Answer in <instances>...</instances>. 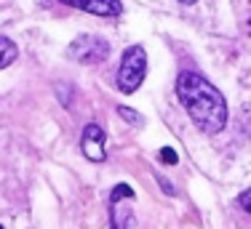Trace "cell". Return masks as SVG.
<instances>
[{
	"mask_svg": "<svg viewBox=\"0 0 251 229\" xmlns=\"http://www.w3.org/2000/svg\"><path fill=\"white\" fill-rule=\"evenodd\" d=\"M176 93L182 107L187 110L190 120L203 134H219L227 123V101L217 91V86L206 80L201 72H179Z\"/></svg>",
	"mask_w": 251,
	"mask_h": 229,
	"instance_id": "cell-1",
	"label": "cell"
},
{
	"mask_svg": "<svg viewBox=\"0 0 251 229\" xmlns=\"http://www.w3.org/2000/svg\"><path fill=\"white\" fill-rule=\"evenodd\" d=\"M147 72V51L142 46H131L123 51L121 69H118V88L123 93H134L142 86Z\"/></svg>",
	"mask_w": 251,
	"mask_h": 229,
	"instance_id": "cell-2",
	"label": "cell"
},
{
	"mask_svg": "<svg viewBox=\"0 0 251 229\" xmlns=\"http://www.w3.org/2000/svg\"><path fill=\"white\" fill-rule=\"evenodd\" d=\"M107 53H110V43L97 35H80L67 48V56L80 64H99L107 59Z\"/></svg>",
	"mask_w": 251,
	"mask_h": 229,
	"instance_id": "cell-3",
	"label": "cell"
},
{
	"mask_svg": "<svg viewBox=\"0 0 251 229\" xmlns=\"http://www.w3.org/2000/svg\"><path fill=\"white\" fill-rule=\"evenodd\" d=\"M80 147H83V155L91 162H101L107 158L104 155V131H101L97 123H88L86 128H83Z\"/></svg>",
	"mask_w": 251,
	"mask_h": 229,
	"instance_id": "cell-4",
	"label": "cell"
},
{
	"mask_svg": "<svg viewBox=\"0 0 251 229\" xmlns=\"http://www.w3.org/2000/svg\"><path fill=\"white\" fill-rule=\"evenodd\" d=\"M62 3L80 8L86 14H94V16H104V19H115V16L123 14L121 0H62Z\"/></svg>",
	"mask_w": 251,
	"mask_h": 229,
	"instance_id": "cell-5",
	"label": "cell"
},
{
	"mask_svg": "<svg viewBox=\"0 0 251 229\" xmlns=\"http://www.w3.org/2000/svg\"><path fill=\"white\" fill-rule=\"evenodd\" d=\"M16 56H19V48H16V43L0 35V69H5L8 64H14Z\"/></svg>",
	"mask_w": 251,
	"mask_h": 229,
	"instance_id": "cell-6",
	"label": "cell"
},
{
	"mask_svg": "<svg viewBox=\"0 0 251 229\" xmlns=\"http://www.w3.org/2000/svg\"><path fill=\"white\" fill-rule=\"evenodd\" d=\"M118 114H121L123 120H128L131 125H142V114L136 110H128V107H118Z\"/></svg>",
	"mask_w": 251,
	"mask_h": 229,
	"instance_id": "cell-7",
	"label": "cell"
},
{
	"mask_svg": "<svg viewBox=\"0 0 251 229\" xmlns=\"http://www.w3.org/2000/svg\"><path fill=\"white\" fill-rule=\"evenodd\" d=\"M121 197H134V189H131L128 184H118L115 189H112V203H118Z\"/></svg>",
	"mask_w": 251,
	"mask_h": 229,
	"instance_id": "cell-8",
	"label": "cell"
},
{
	"mask_svg": "<svg viewBox=\"0 0 251 229\" xmlns=\"http://www.w3.org/2000/svg\"><path fill=\"white\" fill-rule=\"evenodd\" d=\"M238 206H241L251 216V189H246V192H241V195H238Z\"/></svg>",
	"mask_w": 251,
	"mask_h": 229,
	"instance_id": "cell-9",
	"label": "cell"
},
{
	"mask_svg": "<svg viewBox=\"0 0 251 229\" xmlns=\"http://www.w3.org/2000/svg\"><path fill=\"white\" fill-rule=\"evenodd\" d=\"M160 160H163V162H169V165H176V152H174V149H169V147H163V149H160Z\"/></svg>",
	"mask_w": 251,
	"mask_h": 229,
	"instance_id": "cell-10",
	"label": "cell"
},
{
	"mask_svg": "<svg viewBox=\"0 0 251 229\" xmlns=\"http://www.w3.org/2000/svg\"><path fill=\"white\" fill-rule=\"evenodd\" d=\"M182 5H193V3H198V0H179Z\"/></svg>",
	"mask_w": 251,
	"mask_h": 229,
	"instance_id": "cell-11",
	"label": "cell"
},
{
	"mask_svg": "<svg viewBox=\"0 0 251 229\" xmlns=\"http://www.w3.org/2000/svg\"><path fill=\"white\" fill-rule=\"evenodd\" d=\"M110 229H118V227H115V224H112V227H110Z\"/></svg>",
	"mask_w": 251,
	"mask_h": 229,
	"instance_id": "cell-12",
	"label": "cell"
},
{
	"mask_svg": "<svg viewBox=\"0 0 251 229\" xmlns=\"http://www.w3.org/2000/svg\"><path fill=\"white\" fill-rule=\"evenodd\" d=\"M0 229H3V227H0Z\"/></svg>",
	"mask_w": 251,
	"mask_h": 229,
	"instance_id": "cell-13",
	"label": "cell"
}]
</instances>
